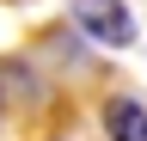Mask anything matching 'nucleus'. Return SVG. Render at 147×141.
<instances>
[{
	"label": "nucleus",
	"mask_w": 147,
	"mask_h": 141,
	"mask_svg": "<svg viewBox=\"0 0 147 141\" xmlns=\"http://www.w3.org/2000/svg\"><path fill=\"white\" fill-rule=\"evenodd\" d=\"M61 141H67V135H61Z\"/></svg>",
	"instance_id": "3"
},
{
	"label": "nucleus",
	"mask_w": 147,
	"mask_h": 141,
	"mask_svg": "<svg viewBox=\"0 0 147 141\" xmlns=\"http://www.w3.org/2000/svg\"><path fill=\"white\" fill-rule=\"evenodd\" d=\"M67 6H74V25H80L86 37H98L110 49L135 43V12H129L123 0H67Z\"/></svg>",
	"instance_id": "1"
},
{
	"label": "nucleus",
	"mask_w": 147,
	"mask_h": 141,
	"mask_svg": "<svg viewBox=\"0 0 147 141\" xmlns=\"http://www.w3.org/2000/svg\"><path fill=\"white\" fill-rule=\"evenodd\" d=\"M104 135L110 141H147V104H135V98H104Z\"/></svg>",
	"instance_id": "2"
}]
</instances>
